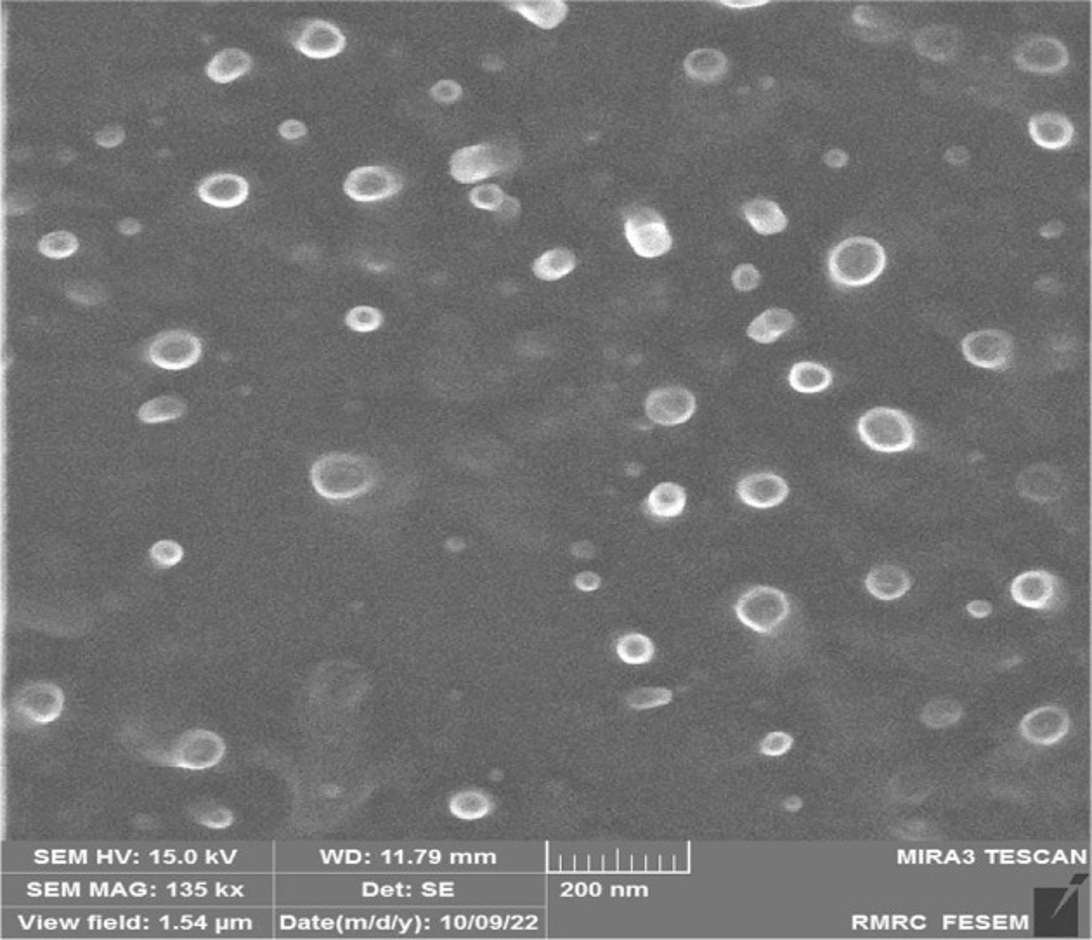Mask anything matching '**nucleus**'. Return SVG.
Here are the masks:
<instances>
[{
	"label": "nucleus",
	"instance_id": "obj_51",
	"mask_svg": "<svg viewBox=\"0 0 1092 940\" xmlns=\"http://www.w3.org/2000/svg\"><path fill=\"white\" fill-rule=\"evenodd\" d=\"M1063 231H1065V226L1060 221H1049L1040 228V235L1051 240V238H1058V236L1063 235Z\"/></svg>",
	"mask_w": 1092,
	"mask_h": 940
},
{
	"label": "nucleus",
	"instance_id": "obj_16",
	"mask_svg": "<svg viewBox=\"0 0 1092 940\" xmlns=\"http://www.w3.org/2000/svg\"><path fill=\"white\" fill-rule=\"evenodd\" d=\"M1028 134L1042 150L1061 151L1072 146L1075 125L1060 111H1042L1028 118Z\"/></svg>",
	"mask_w": 1092,
	"mask_h": 940
},
{
	"label": "nucleus",
	"instance_id": "obj_33",
	"mask_svg": "<svg viewBox=\"0 0 1092 940\" xmlns=\"http://www.w3.org/2000/svg\"><path fill=\"white\" fill-rule=\"evenodd\" d=\"M451 809L462 819H481L493 810V802L481 791H467L455 798V802L451 803Z\"/></svg>",
	"mask_w": 1092,
	"mask_h": 940
},
{
	"label": "nucleus",
	"instance_id": "obj_52",
	"mask_svg": "<svg viewBox=\"0 0 1092 940\" xmlns=\"http://www.w3.org/2000/svg\"><path fill=\"white\" fill-rule=\"evenodd\" d=\"M801 807H803V803L798 797L787 798L786 802H784V809L789 810V812H796Z\"/></svg>",
	"mask_w": 1092,
	"mask_h": 940
},
{
	"label": "nucleus",
	"instance_id": "obj_43",
	"mask_svg": "<svg viewBox=\"0 0 1092 940\" xmlns=\"http://www.w3.org/2000/svg\"><path fill=\"white\" fill-rule=\"evenodd\" d=\"M278 132H280L281 138L286 139V141H297V139L306 138L307 125L302 124L300 120H285L280 125Z\"/></svg>",
	"mask_w": 1092,
	"mask_h": 940
},
{
	"label": "nucleus",
	"instance_id": "obj_12",
	"mask_svg": "<svg viewBox=\"0 0 1092 940\" xmlns=\"http://www.w3.org/2000/svg\"><path fill=\"white\" fill-rule=\"evenodd\" d=\"M1061 581L1046 569H1030L1014 578L1011 597L1021 608L1049 611L1060 601Z\"/></svg>",
	"mask_w": 1092,
	"mask_h": 940
},
{
	"label": "nucleus",
	"instance_id": "obj_31",
	"mask_svg": "<svg viewBox=\"0 0 1092 940\" xmlns=\"http://www.w3.org/2000/svg\"><path fill=\"white\" fill-rule=\"evenodd\" d=\"M186 412V403L176 396H160L150 399L139 408V420L144 424H162L181 418Z\"/></svg>",
	"mask_w": 1092,
	"mask_h": 940
},
{
	"label": "nucleus",
	"instance_id": "obj_45",
	"mask_svg": "<svg viewBox=\"0 0 1092 940\" xmlns=\"http://www.w3.org/2000/svg\"><path fill=\"white\" fill-rule=\"evenodd\" d=\"M848 162H850V155L845 150H839V148H832V150L826 151V155H824V164L831 167V169H845Z\"/></svg>",
	"mask_w": 1092,
	"mask_h": 940
},
{
	"label": "nucleus",
	"instance_id": "obj_34",
	"mask_svg": "<svg viewBox=\"0 0 1092 940\" xmlns=\"http://www.w3.org/2000/svg\"><path fill=\"white\" fill-rule=\"evenodd\" d=\"M39 250L40 254L46 255L49 259H56V261L68 259L78 250L77 236L72 235L70 231H54L40 240Z\"/></svg>",
	"mask_w": 1092,
	"mask_h": 940
},
{
	"label": "nucleus",
	"instance_id": "obj_9",
	"mask_svg": "<svg viewBox=\"0 0 1092 940\" xmlns=\"http://www.w3.org/2000/svg\"><path fill=\"white\" fill-rule=\"evenodd\" d=\"M403 177L384 165H361L345 177V195L354 202L373 203L389 200L403 190Z\"/></svg>",
	"mask_w": 1092,
	"mask_h": 940
},
{
	"label": "nucleus",
	"instance_id": "obj_32",
	"mask_svg": "<svg viewBox=\"0 0 1092 940\" xmlns=\"http://www.w3.org/2000/svg\"><path fill=\"white\" fill-rule=\"evenodd\" d=\"M619 660L626 665H647L656 654V647L650 637L644 634H626L619 637L616 644Z\"/></svg>",
	"mask_w": 1092,
	"mask_h": 940
},
{
	"label": "nucleus",
	"instance_id": "obj_42",
	"mask_svg": "<svg viewBox=\"0 0 1092 940\" xmlns=\"http://www.w3.org/2000/svg\"><path fill=\"white\" fill-rule=\"evenodd\" d=\"M94 139H96V143H98L101 148H108V150L117 148L118 144L124 143V127H120V125H108V127H104L103 131H99Z\"/></svg>",
	"mask_w": 1092,
	"mask_h": 940
},
{
	"label": "nucleus",
	"instance_id": "obj_7",
	"mask_svg": "<svg viewBox=\"0 0 1092 940\" xmlns=\"http://www.w3.org/2000/svg\"><path fill=\"white\" fill-rule=\"evenodd\" d=\"M962 356L982 370L1002 372L1013 363L1014 340L1008 332L985 328L969 332L961 342Z\"/></svg>",
	"mask_w": 1092,
	"mask_h": 940
},
{
	"label": "nucleus",
	"instance_id": "obj_26",
	"mask_svg": "<svg viewBox=\"0 0 1092 940\" xmlns=\"http://www.w3.org/2000/svg\"><path fill=\"white\" fill-rule=\"evenodd\" d=\"M687 507V491L682 484L659 483L650 490L645 500V509L657 519H675L682 516Z\"/></svg>",
	"mask_w": 1092,
	"mask_h": 940
},
{
	"label": "nucleus",
	"instance_id": "obj_8",
	"mask_svg": "<svg viewBox=\"0 0 1092 940\" xmlns=\"http://www.w3.org/2000/svg\"><path fill=\"white\" fill-rule=\"evenodd\" d=\"M202 340L186 330L158 333L148 346V358L153 365L169 372H181L196 365L202 358Z\"/></svg>",
	"mask_w": 1092,
	"mask_h": 940
},
{
	"label": "nucleus",
	"instance_id": "obj_2",
	"mask_svg": "<svg viewBox=\"0 0 1092 940\" xmlns=\"http://www.w3.org/2000/svg\"><path fill=\"white\" fill-rule=\"evenodd\" d=\"M311 477L321 497L349 500L370 490L375 483V470L366 458L333 453L312 465Z\"/></svg>",
	"mask_w": 1092,
	"mask_h": 940
},
{
	"label": "nucleus",
	"instance_id": "obj_38",
	"mask_svg": "<svg viewBox=\"0 0 1092 940\" xmlns=\"http://www.w3.org/2000/svg\"><path fill=\"white\" fill-rule=\"evenodd\" d=\"M182 555H184V550H182L181 545L172 542V540H160L150 549L151 561L155 566L163 569L172 568V566L179 564L182 561Z\"/></svg>",
	"mask_w": 1092,
	"mask_h": 940
},
{
	"label": "nucleus",
	"instance_id": "obj_20",
	"mask_svg": "<svg viewBox=\"0 0 1092 940\" xmlns=\"http://www.w3.org/2000/svg\"><path fill=\"white\" fill-rule=\"evenodd\" d=\"M864 585L865 590L874 599L893 602L907 595L910 587H912V580H910L909 573L904 568L893 566V564H883V566L872 568L867 573Z\"/></svg>",
	"mask_w": 1092,
	"mask_h": 940
},
{
	"label": "nucleus",
	"instance_id": "obj_23",
	"mask_svg": "<svg viewBox=\"0 0 1092 940\" xmlns=\"http://www.w3.org/2000/svg\"><path fill=\"white\" fill-rule=\"evenodd\" d=\"M742 216L754 233L761 236L780 235L786 231L789 219L779 203L770 198H753L741 207Z\"/></svg>",
	"mask_w": 1092,
	"mask_h": 940
},
{
	"label": "nucleus",
	"instance_id": "obj_49",
	"mask_svg": "<svg viewBox=\"0 0 1092 940\" xmlns=\"http://www.w3.org/2000/svg\"><path fill=\"white\" fill-rule=\"evenodd\" d=\"M576 587L583 590V592H593V590L600 587V576L595 575V573H588V571L581 573V575L576 576Z\"/></svg>",
	"mask_w": 1092,
	"mask_h": 940
},
{
	"label": "nucleus",
	"instance_id": "obj_15",
	"mask_svg": "<svg viewBox=\"0 0 1092 940\" xmlns=\"http://www.w3.org/2000/svg\"><path fill=\"white\" fill-rule=\"evenodd\" d=\"M347 46L344 32L330 21L311 20L293 39V47L311 59L335 58Z\"/></svg>",
	"mask_w": 1092,
	"mask_h": 940
},
{
	"label": "nucleus",
	"instance_id": "obj_10",
	"mask_svg": "<svg viewBox=\"0 0 1092 940\" xmlns=\"http://www.w3.org/2000/svg\"><path fill=\"white\" fill-rule=\"evenodd\" d=\"M1013 59L1020 70L1037 75H1056L1070 65L1068 47L1060 39L1046 35L1023 40L1014 49Z\"/></svg>",
	"mask_w": 1092,
	"mask_h": 940
},
{
	"label": "nucleus",
	"instance_id": "obj_48",
	"mask_svg": "<svg viewBox=\"0 0 1092 940\" xmlns=\"http://www.w3.org/2000/svg\"><path fill=\"white\" fill-rule=\"evenodd\" d=\"M519 214V200H517V198H514V196L508 195L507 200H505V203L501 205V209L498 210V216H500L501 219H505V221H512V219H515V217L519 216Z\"/></svg>",
	"mask_w": 1092,
	"mask_h": 940
},
{
	"label": "nucleus",
	"instance_id": "obj_11",
	"mask_svg": "<svg viewBox=\"0 0 1092 940\" xmlns=\"http://www.w3.org/2000/svg\"><path fill=\"white\" fill-rule=\"evenodd\" d=\"M644 410L652 424L676 427L687 424L696 415L697 399L687 387H656L647 394Z\"/></svg>",
	"mask_w": 1092,
	"mask_h": 940
},
{
	"label": "nucleus",
	"instance_id": "obj_17",
	"mask_svg": "<svg viewBox=\"0 0 1092 940\" xmlns=\"http://www.w3.org/2000/svg\"><path fill=\"white\" fill-rule=\"evenodd\" d=\"M250 186L245 177L229 172H219L203 179L198 186V196L202 202L217 209H234L247 202Z\"/></svg>",
	"mask_w": 1092,
	"mask_h": 940
},
{
	"label": "nucleus",
	"instance_id": "obj_25",
	"mask_svg": "<svg viewBox=\"0 0 1092 940\" xmlns=\"http://www.w3.org/2000/svg\"><path fill=\"white\" fill-rule=\"evenodd\" d=\"M796 327V316L784 307H768L748 325V337L758 344H774Z\"/></svg>",
	"mask_w": 1092,
	"mask_h": 940
},
{
	"label": "nucleus",
	"instance_id": "obj_41",
	"mask_svg": "<svg viewBox=\"0 0 1092 940\" xmlns=\"http://www.w3.org/2000/svg\"><path fill=\"white\" fill-rule=\"evenodd\" d=\"M430 96L441 105H453L463 96V87L456 80H439L430 87Z\"/></svg>",
	"mask_w": 1092,
	"mask_h": 940
},
{
	"label": "nucleus",
	"instance_id": "obj_30",
	"mask_svg": "<svg viewBox=\"0 0 1092 940\" xmlns=\"http://www.w3.org/2000/svg\"><path fill=\"white\" fill-rule=\"evenodd\" d=\"M964 715V708L956 699L938 698L930 701L921 712V722L930 729H945L956 725Z\"/></svg>",
	"mask_w": 1092,
	"mask_h": 940
},
{
	"label": "nucleus",
	"instance_id": "obj_28",
	"mask_svg": "<svg viewBox=\"0 0 1092 940\" xmlns=\"http://www.w3.org/2000/svg\"><path fill=\"white\" fill-rule=\"evenodd\" d=\"M787 382L800 394H819L832 386L834 373L817 361H798L787 373Z\"/></svg>",
	"mask_w": 1092,
	"mask_h": 940
},
{
	"label": "nucleus",
	"instance_id": "obj_27",
	"mask_svg": "<svg viewBox=\"0 0 1092 940\" xmlns=\"http://www.w3.org/2000/svg\"><path fill=\"white\" fill-rule=\"evenodd\" d=\"M252 65H254V59L250 54L231 47L215 54L214 58L208 61L205 72L208 79L214 80L217 84H229L247 75L252 70Z\"/></svg>",
	"mask_w": 1092,
	"mask_h": 940
},
{
	"label": "nucleus",
	"instance_id": "obj_14",
	"mask_svg": "<svg viewBox=\"0 0 1092 940\" xmlns=\"http://www.w3.org/2000/svg\"><path fill=\"white\" fill-rule=\"evenodd\" d=\"M737 497L751 509L767 510L779 507L789 497V484L774 472H753L737 483Z\"/></svg>",
	"mask_w": 1092,
	"mask_h": 940
},
{
	"label": "nucleus",
	"instance_id": "obj_29",
	"mask_svg": "<svg viewBox=\"0 0 1092 940\" xmlns=\"http://www.w3.org/2000/svg\"><path fill=\"white\" fill-rule=\"evenodd\" d=\"M578 266V259L572 250L564 247L546 250L533 262V273L543 281H557L571 275Z\"/></svg>",
	"mask_w": 1092,
	"mask_h": 940
},
{
	"label": "nucleus",
	"instance_id": "obj_18",
	"mask_svg": "<svg viewBox=\"0 0 1092 940\" xmlns=\"http://www.w3.org/2000/svg\"><path fill=\"white\" fill-rule=\"evenodd\" d=\"M962 33L949 25H930L916 33L914 47L917 53L933 61H952L959 56Z\"/></svg>",
	"mask_w": 1092,
	"mask_h": 940
},
{
	"label": "nucleus",
	"instance_id": "obj_13",
	"mask_svg": "<svg viewBox=\"0 0 1092 940\" xmlns=\"http://www.w3.org/2000/svg\"><path fill=\"white\" fill-rule=\"evenodd\" d=\"M1072 729V720L1065 708L1044 705L1028 712L1020 722L1021 738L1040 748L1060 745Z\"/></svg>",
	"mask_w": 1092,
	"mask_h": 940
},
{
	"label": "nucleus",
	"instance_id": "obj_22",
	"mask_svg": "<svg viewBox=\"0 0 1092 940\" xmlns=\"http://www.w3.org/2000/svg\"><path fill=\"white\" fill-rule=\"evenodd\" d=\"M728 63L727 54L720 51V49H711V47H701L696 49L692 53L687 54L683 59V72L694 82H701V84H716L720 80L727 77Z\"/></svg>",
	"mask_w": 1092,
	"mask_h": 940
},
{
	"label": "nucleus",
	"instance_id": "obj_6",
	"mask_svg": "<svg viewBox=\"0 0 1092 940\" xmlns=\"http://www.w3.org/2000/svg\"><path fill=\"white\" fill-rule=\"evenodd\" d=\"M624 236L642 259H657L673 249L675 238L668 222L652 207H633L624 217Z\"/></svg>",
	"mask_w": 1092,
	"mask_h": 940
},
{
	"label": "nucleus",
	"instance_id": "obj_44",
	"mask_svg": "<svg viewBox=\"0 0 1092 940\" xmlns=\"http://www.w3.org/2000/svg\"><path fill=\"white\" fill-rule=\"evenodd\" d=\"M716 4L727 7V9H734V11H748V9L768 6L770 2L768 0H720Z\"/></svg>",
	"mask_w": 1092,
	"mask_h": 940
},
{
	"label": "nucleus",
	"instance_id": "obj_5",
	"mask_svg": "<svg viewBox=\"0 0 1092 940\" xmlns=\"http://www.w3.org/2000/svg\"><path fill=\"white\" fill-rule=\"evenodd\" d=\"M735 616L744 627L756 634L772 635L786 623L791 614V602L786 592L768 585H756L735 602Z\"/></svg>",
	"mask_w": 1092,
	"mask_h": 940
},
{
	"label": "nucleus",
	"instance_id": "obj_35",
	"mask_svg": "<svg viewBox=\"0 0 1092 940\" xmlns=\"http://www.w3.org/2000/svg\"><path fill=\"white\" fill-rule=\"evenodd\" d=\"M507 193L500 188L498 184L494 183H482L477 184L472 191L468 193V202L472 203V207L479 210H486V212H493L498 214V210L501 209V205L507 200Z\"/></svg>",
	"mask_w": 1092,
	"mask_h": 940
},
{
	"label": "nucleus",
	"instance_id": "obj_21",
	"mask_svg": "<svg viewBox=\"0 0 1092 940\" xmlns=\"http://www.w3.org/2000/svg\"><path fill=\"white\" fill-rule=\"evenodd\" d=\"M503 6L541 30L560 27L569 14V6L564 0H510L503 2Z\"/></svg>",
	"mask_w": 1092,
	"mask_h": 940
},
{
	"label": "nucleus",
	"instance_id": "obj_47",
	"mask_svg": "<svg viewBox=\"0 0 1092 940\" xmlns=\"http://www.w3.org/2000/svg\"><path fill=\"white\" fill-rule=\"evenodd\" d=\"M945 160H947L950 165H954V167H962V165H966L969 162V151L966 150V148H962V146H952V148L945 153Z\"/></svg>",
	"mask_w": 1092,
	"mask_h": 940
},
{
	"label": "nucleus",
	"instance_id": "obj_46",
	"mask_svg": "<svg viewBox=\"0 0 1092 940\" xmlns=\"http://www.w3.org/2000/svg\"><path fill=\"white\" fill-rule=\"evenodd\" d=\"M966 611H968L969 616L975 618V620H985V618H988V616L992 614V604L988 601H983V599H976V601L968 602Z\"/></svg>",
	"mask_w": 1092,
	"mask_h": 940
},
{
	"label": "nucleus",
	"instance_id": "obj_4",
	"mask_svg": "<svg viewBox=\"0 0 1092 940\" xmlns=\"http://www.w3.org/2000/svg\"><path fill=\"white\" fill-rule=\"evenodd\" d=\"M860 441L878 453H905L916 446V425L907 413L890 406H876L857 420Z\"/></svg>",
	"mask_w": 1092,
	"mask_h": 940
},
{
	"label": "nucleus",
	"instance_id": "obj_40",
	"mask_svg": "<svg viewBox=\"0 0 1092 940\" xmlns=\"http://www.w3.org/2000/svg\"><path fill=\"white\" fill-rule=\"evenodd\" d=\"M793 745L794 738L791 734L782 731L770 732L760 741V753L765 757H782L791 751Z\"/></svg>",
	"mask_w": 1092,
	"mask_h": 940
},
{
	"label": "nucleus",
	"instance_id": "obj_37",
	"mask_svg": "<svg viewBox=\"0 0 1092 940\" xmlns=\"http://www.w3.org/2000/svg\"><path fill=\"white\" fill-rule=\"evenodd\" d=\"M382 323H384V314L380 313L377 307H352L351 311L345 316V325L352 328L354 332H375V330L382 327Z\"/></svg>",
	"mask_w": 1092,
	"mask_h": 940
},
{
	"label": "nucleus",
	"instance_id": "obj_36",
	"mask_svg": "<svg viewBox=\"0 0 1092 940\" xmlns=\"http://www.w3.org/2000/svg\"><path fill=\"white\" fill-rule=\"evenodd\" d=\"M671 699H673V692L666 687H644V689L630 692L626 698V705L630 706L631 710H650V708L668 705Z\"/></svg>",
	"mask_w": 1092,
	"mask_h": 940
},
{
	"label": "nucleus",
	"instance_id": "obj_3",
	"mask_svg": "<svg viewBox=\"0 0 1092 940\" xmlns=\"http://www.w3.org/2000/svg\"><path fill=\"white\" fill-rule=\"evenodd\" d=\"M520 164V151L505 141L468 144L449 158V174L460 184H482Z\"/></svg>",
	"mask_w": 1092,
	"mask_h": 940
},
{
	"label": "nucleus",
	"instance_id": "obj_50",
	"mask_svg": "<svg viewBox=\"0 0 1092 940\" xmlns=\"http://www.w3.org/2000/svg\"><path fill=\"white\" fill-rule=\"evenodd\" d=\"M118 231L125 236H134L143 231V224L137 221V219H124V221H120V224H118Z\"/></svg>",
	"mask_w": 1092,
	"mask_h": 940
},
{
	"label": "nucleus",
	"instance_id": "obj_19",
	"mask_svg": "<svg viewBox=\"0 0 1092 940\" xmlns=\"http://www.w3.org/2000/svg\"><path fill=\"white\" fill-rule=\"evenodd\" d=\"M1016 486L1027 500L1046 503L1060 500L1065 483L1060 470L1049 465H1034L1021 472Z\"/></svg>",
	"mask_w": 1092,
	"mask_h": 940
},
{
	"label": "nucleus",
	"instance_id": "obj_39",
	"mask_svg": "<svg viewBox=\"0 0 1092 940\" xmlns=\"http://www.w3.org/2000/svg\"><path fill=\"white\" fill-rule=\"evenodd\" d=\"M730 280H732V285H734L737 292L748 294V292H753V290L760 287V269L756 268L751 262H742L732 271Z\"/></svg>",
	"mask_w": 1092,
	"mask_h": 940
},
{
	"label": "nucleus",
	"instance_id": "obj_1",
	"mask_svg": "<svg viewBox=\"0 0 1092 940\" xmlns=\"http://www.w3.org/2000/svg\"><path fill=\"white\" fill-rule=\"evenodd\" d=\"M888 255L871 236H848L827 255V273L841 288H862L883 275Z\"/></svg>",
	"mask_w": 1092,
	"mask_h": 940
},
{
	"label": "nucleus",
	"instance_id": "obj_24",
	"mask_svg": "<svg viewBox=\"0 0 1092 940\" xmlns=\"http://www.w3.org/2000/svg\"><path fill=\"white\" fill-rule=\"evenodd\" d=\"M20 699L37 705L21 712V715H25L26 719L33 724H49L63 713V703H65L63 691L46 682L33 684L28 691H25V694H21Z\"/></svg>",
	"mask_w": 1092,
	"mask_h": 940
}]
</instances>
